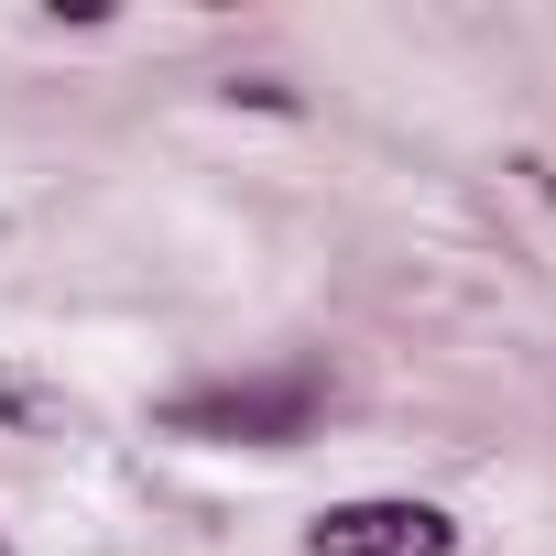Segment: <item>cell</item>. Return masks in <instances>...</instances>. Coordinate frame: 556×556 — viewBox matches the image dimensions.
Masks as SVG:
<instances>
[{
    "label": "cell",
    "mask_w": 556,
    "mask_h": 556,
    "mask_svg": "<svg viewBox=\"0 0 556 556\" xmlns=\"http://www.w3.org/2000/svg\"><path fill=\"white\" fill-rule=\"evenodd\" d=\"M317 415H328L317 382H207V393H175L153 426L207 437V447H295V437H317Z\"/></svg>",
    "instance_id": "6da1fadb"
},
{
    "label": "cell",
    "mask_w": 556,
    "mask_h": 556,
    "mask_svg": "<svg viewBox=\"0 0 556 556\" xmlns=\"http://www.w3.org/2000/svg\"><path fill=\"white\" fill-rule=\"evenodd\" d=\"M306 545L317 556H458V523L437 502H328Z\"/></svg>",
    "instance_id": "7a4b0ae2"
},
{
    "label": "cell",
    "mask_w": 556,
    "mask_h": 556,
    "mask_svg": "<svg viewBox=\"0 0 556 556\" xmlns=\"http://www.w3.org/2000/svg\"><path fill=\"white\" fill-rule=\"evenodd\" d=\"M0 556H12V545H0Z\"/></svg>",
    "instance_id": "3957f363"
}]
</instances>
